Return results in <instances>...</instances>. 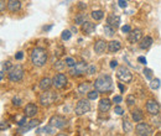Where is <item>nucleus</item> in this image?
<instances>
[{
  "instance_id": "1",
  "label": "nucleus",
  "mask_w": 161,
  "mask_h": 136,
  "mask_svg": "<svg viewBox=\"0 0 161 136\" xmlns=\"http://www.w3.org/2000/svg\"><path fill=\"white\" fill-rule=\"evenodd\" d=\"M31 61L36 67H42L47 61V52L42 47H36L31 53Z\"/></svg>"
},
{
  "instance_id": "2",
  "label": "nucleus",
  "mask_w": 161,
  "mask_h": 136,
  "mask_svg": "<svg viewBox=\"0 0 161 136\" xmlns=\"http://www.w3.org/2000/svg\"><path fill=\"white\" fill-rule=\"evenodd\" d=\"M94 88L98 92H109L112 89V79L109 76L99 77L94 82Z\"/></svg>"
},
{
  "instance_id": "3",
  "label": "nucleus",
  "mask_w": 161,
  "mask_h": 136,
  "mask_svg": "<svg viewBox=\"0 0 161 136\" xmlns=\"http://www.w3.org/2000/svg\"><path fill=\"white\" fill-rule=\"evenodd\" d=\"M57 99V94L55 92H51V90H43V93L41 94L40 97V103L43 106H50L51 104L55 103V100Z\"/></svg>"
},
{
  "instance_id": "4",
  "label": "nucleus",
  "mask_w": 161,
  "mask_h": 136,
  "mask_svg": "<svg viewBox=\"0 0 161 136\" xmlns=\"http://www.w3.org/2000/svg\"><path fill=\"white\" fill-rule=\"evenodd\" d=\"M24 78V69L21 68L20 66H16V67H13L10 71H9V79L11 82H19Z\"/></svg>"
},
{
  "instance_id": "5",
  "label": "nucleus",
  "mask_w": 161,
  "mask_h": 136,
  "mask_svg": "<svg viewBox=\"0 0 161 136\" xmlns=\"http://www.w3.org/2000/svg\"><path fill=\"white\" fill-rule=\"evenodd\" d=\"M135 130H136V135H139V136L153 135V129H151V126H150L149 124H146V122H139V124L136 125Z\"/></svg>"
},
{
  "instance_id": "6",
  "label": "nucleus",
  "mask_w": 161,
  "mask_h": 136,
  "mask_svg": "<svg viewBox=\"0 0 161 136\" xmlns=\"http://www.w3.org/2000/svg\"><path fill=\"white\" fill-rule=\"evenodd\" d=\"M89 110H91V103H89V100H84V99L80 100L77 103L76 109H75V112H76L77 115H83V114L88 113Z\"/></svg>"
},
{
  "instance_id": "7",
  "label": "nucleus",
  "mask_w": 161,
  "mask_h": 136,
  "mask_svg": "<svg viewBox=\"0 0 161 136\" xmlns=\"http://www.w3.org/2000/svg\"><path fill=\"white\" fill-rule=\"evenodd\" d=\"M67 121L63 117H60V115H55L50 119V125L56 128V129H63L66 126Z\"/></svg>"
},
{
  "instance_id": "8",
  "label": "nucleus",
  "mask_w": 161,
  "mask_h": 136,
  "mask_svg": "<svg viewBox=\"0 0 161 136\" xmlns=\"http://www.w3.org/2000/svg\"><path fill=\"white\" fill-rule=\"evenodd\" d=\"M86 72H88V64L84 63V62H80V63H76L75 68L71 69L69 73L75 77V76H80V74H83V73H86Z\"/></svg>"
},
{
  "instance_id": "9",
  "label": "nucleus",
  "mask_w": 161,
  "mask_h": 136,
  "mask_svg": "<svg viewBox=\"0 0 161 136\" xmlns=\"http://www.w3.org/2000/svg\"><path fill=\"white\" fill-rule=\"evenodd\" d=\"M118 77H119V79L123 80V82L129 83V82H131V79H133V74H131V72H130L126 67H120V68L118 69Z\"/></svg>"
},
{
  "instance_id": "10",
  "label": "nucleus",
  "mask_w": 161,
  "mask_h": 136,
  "mask_svg": "<svg viewBox=\"0 0 161 136\" xmlns=\"http://www.w3.org/2000/svg\"><path fill=\"white\" fill-rule=\"evenodd\" d=\"M52 83H53V87H55V88L61 89V88H63V87L67 84V77H66L63 73H58V74H56V76L53 77Z\"/></svg>"
},
{
  "instance_id": "11",
  "label": "nucleus",
  "mask_w": 161,
  "mask_h": 136,
  "mask_svg": "<svg viewBox=\"0 0 161 136\" xmlns=\"http://www.w3.org/2000/svg\"><path fill=\"white\" fill-rule=\"evenodd\" d=\"M146 110H147V113L151 114V115H158V114L160 113V105H159V103L155 101V100H149V101L146 103Z\"/></svg>"
},
{
  "instance_id": "12",
  "label": "nucleus",
  "mask_w": 161,
  "mask_h": 136,
  "mask_svg": "<svg viewBox=\"0 0 161 136\" xmlns=\"http://www.w3.org/2000/svg\"><path fill=\"white\" fill-rule=\"evenodd\" d=\"M24 112H25V115H26L27 117H32L37 114L39 108L36 106V104L30 103V104H27V105L25 106V110H24Z\"/></svg>"
},
{
  "instance_id": "13",
  "label": "nucleus",
  "mask_w": 161,
  "mask_h": 136,
  "mask_svg": "<svg viewBox=\"0 0 161 136\" xmlns=\"http://www.w3.org/2000/svg\"><path fill=\"white\" fill-rule=\"evenodd\" d=\"M107 48H108V45H107V42L103 41V40H98V41L94 43V51H96L97 55L104 53Z\"/></svg>"
},
{
  "instance_id": "14",
  "label": "nucleus",
  "mask_w": 161,
  "mask_h": 136,
  "mask_svg": "<svg viewBox=\"0 0 161 136\" xmlns=\"http://www.w3.org/2000/svg\"><path fill=\"white\" fill-rule=\"evenodd\" d=\"M141 36H142V31L140 29H135V30L129 32V41L131 43H135V42H138L141 39Z\"/></svg>"
},
{
  "instance_id": "15",
  "label": "nucleus",
  "mask_w": 161,
  "mask_h": 136,
  "mask_svg": "<svg viewBox=\"0 0 161 136\" xmlns=\"http://www.w3.org/2000/svg\"><path fill=\"white\" fill-rule=\"evenodd\" d=\"M20 8H21L20 0H9L8 1V9H9V11L16 13V11L20 10Z\"/></svg>"
},
{
  "instance_id": "16",
  "label": "nucleus",
  "mask_w": 161,
  "mask_h": 136,
  "mask_svg": "<svg viewBox=\"0 0 161 136\" xmlns=\"http://www.w3.org/2000/svg\"><path fill=\"white\" fill-rule=\"evenodd\" d=\"M110 108H112V103H110V100H109L108 98L102 99L101 103H99V110H101L102 113H107Z\"/></svg>"
},
{
  "instance_id": "17",
  "label": "nucleus",
  "mask_w": 161,
  "mask_h": 136,
  "mask_svg": "<svg viewBox=\"0 0 161 136\" xmlns=\"http://www.w3.org/2000/svg\"><path fill=\"white\" fill-rule=\"evenodd\" d=\"M107 22H108V25H110L112 27L118 29L119 25H120V18H119V16H115V15H110V16H108Z\"/></svg>"
},
{
  "instance_id": "18",
  "label": "nucleus",
  "mask_w": 161,
  "mask_h": 136,
  "mask_svg": "<svg viewBox=\"0 0 161 136\" xmlns=\"http://www.w3.org/2000/svg\"><path fill=\"white\" fill-rule=\"evenodd\" d=\"M121 48V45L119 41H110L108 43V51L110 53H114V52H118Z\"/></svg>"
},
{
  "instance_id": "19",
  "label": "nucleus",
  "mask_w": 161,
  "mask_h": 136,
  "mask_svg": "<svg viewBox=\"0 0 161 136\" xmlns=\"http://www.w3.org/2000/svg\"><path fill=\"white\" fill-rule=\"evenodd\" d=\"M89 89H91V83L89 82H83V83H80V85H78V88H77V90H78V93L80 94H88L89 93Z\"/></svg>"
},
{
  "instance_id": "20",
  "label": "nucleus",
  "mask_w": 161,
  "mask_h": 136,
  "mask_svg": "<svg viewBox=\"0 0 161 136\" xmlns=\"http://www.w3.org/2000/svg\"><path fill=\"white\" fill-rule=\"evenodd\" d=\"M82 30L86 32V34H92L94 30H96V24H92V22H83L82 24Z\"/></svg>"
},
{
  "instance_id": "21",
  "label": "nucleus",
  "mask_w": 161,
  "mask_h": 136,
  "mask_svg": "<svg viewBox=\"0 0 161 136\" xmlns=\"http://www.w3.org/2000/svg\"><path fill=\"white\" fill-rule=\"evenodd\" d=\"M51 85H53V83H52V80L50 79V78H42L40 82V88L42 90H47V89H50V87Z\"/></svg>"
},
{
  "instance_id": "22",
  "label": "nucleus",
  "mask_w": 161,
  "mask_h": 136,
  "mask_svg": "<svg viewBox=\"0 0 161 136\" xmlns=\"http://www.w3.org/2000/svg\"><path fill=\"white\" fill-rule=\"evenodd\" d=\"M131 117H133V120L135 122H140L141 120L144 119V114H142V112L140 109H135V110L131 112Z\"/></svg>"
},
{
  "instance_id": "23",
  "label": "nucleus",
  "mask_w": 161,
  "mask_h": 136,
  "mask_svg": "<svg viewBox=\"0 0 161 136\" xmlns=\"http://www.w3.org/2000/svg\"><path fill=\"white\" fill-rule=\"evenodd\" d=\"M39 124H40V120H31V121L29 122V125H27V126H24L22 129H20V130H19V133H20V134H24V133L29 131L30 129H32V128L37 126Z\"/></svg>"
},
{
  "instance_id": "24",
  "label": "nucleus",
  "mask_w": 161,
  "mask_h": 136,
  "mask_svg": "<svg viewBox=\"0 0 161 136\" xmlns=\"http://www.w3.org/2000/svg\"><path fill=\"white\" fill-rule=\"evenodd\" d=\"M151 45H153V39H151L150 36H145L144 39L141 40L140 48H142V50H145V48H149Z\"/></svg>"
},
{
  "instance_id": "25",
  "label": "nucleus",
  "mask_w": 161,
  "mask_h": 136,
  "mask_svg": "<svg viewBox=\"0 0 161 136\" xmlns=\"http://www.w3.org/2000/svg\"><path fill=\"white\" fill-rule=\"evenodd\" d=\"M36 134H46V135H53L55 134V131H53V129L51 128V125L50 126H45V128H42L41 130H37L36 131Z\"/></svg>"
},
{
  "instance_id": "26",
  "label": "nucleus",
  "mask_w": 161,
  "mask_h": 136,
  "mask_svg": "<svg viewBox=\"0 0 161 136\" xmlns=\"http://www.w3.org/2000/svg\"><path fill=\"white\" fill-rule=\"evenodd\" d=\"M92 18L94 20H102L103 18H104V13L102 11V10H96V11H93L92 13Z\"/></svg>"
},
{
  "instance_id": "27",
  "label": "nucleus",
  "mask_w": 161,
  "mask_h": 136,
  "mask_svg": "<svg viewBox=\"0 0 161 136\" xmlns=\"http://www.w3.org/2000/svg\"><path fill=\"white\" fill-rule=\"evenodd\" d=\"M123 128H124L125 133H131L133 131V126H131V124L128 120H124L123 121Z\"/></svg>"
},
{
  "instance_id": "28",
  "label": "nucleus",
  "mask_w": 161,
  "mask_h": 136,
  "mask_svg": "<svg viewBox=\"0 0 161 136\" xmlns=\"http://www.w3.org/2000/svg\"><path fill=\"white\" fill-rule=\"evenodd\" d=\"M104 32L108 35V36H113L114 35V27H112L110 25H107L104 27Z\"/></svg>"
},
{
  "instance_id": "29",
  "label": "nucleus",
  "mask_w": 161,
  "mask_h": 136,
  "mask_svg": "<svg viewBox=\"0 0 161 136\" xmlns=\"http://www.w3.org/2000/svg\"><path fill=\"white\" fill-rule=\"evenodd\" d=\"M150 87L153 88V89H159L160 88V79H153L151 80V83H150Z\"/></svg>"
},
{
  "instance_id": "30",
  "label": "nucleus",
  "mask_w": 161,
  "mask_h": 136,
  "mask_svg": "<svg viewBox=\"0 0 161 136\" xmlns=\"http://www.w3.org/2000/svg\"><path fill=\"white\" fill-rule=\"evenodd\" d=\"M71 35H72V34H71V31L64 30V31L62 32V36H61V37H62V40H63V41H67V40L71 39Z\"/></svg>"
},
{
  "instance_id": "31",
  "label": "nucleus",
  "mask_w": 161,
  "mask_h": 136,
  "mask_svg": "<svg viewBox=\"0 0 161 136\" xmlns=\"http://www.w3.org/2000/svg\"><path fill=\"white\" fill-rule=\"evenodd\" d=\"M97 98H98V90H97V89L88 93V99H89V100H94V99H97Z\"/></svg>"
},
{
  "instance_id": "32",
  "label": "nucleus",
  "mask_w": 161,
  "mask_h": 136,
  "mask_svg": "<svg viewBox=\"0 0 161 136\" xmlns=\"http://www.w3.org/2000/svg\"><path fill=\"white\" fill-rule=\"evenodd\" d=\"M64 63H66L68 67H75V66H76V61L73 58H71V57H67L66 61H64Z\"/></svg>"
},
{
  "instance_id": "33",
  "label": "nucleus",
  "mask_w": 161,
  "mask_h": 136,
  "mask_svg": "<svg viewBox=\"0 0 161 136\" xmlns=\"http://www.w3.org/2000/svg\"><path fill=\"white\" fill-rule=\"evenodd\" d=\"M11 68H13V67H11V63H10L9 61H6V62H4V63H3V68H1V71H4V72H5V69H6V71H10Z\"/></svg>"
},
{
  "instance_id": "34",
  "label": "nucleus",
  "mask_w": 161,
  "mask_h": 136,
  "mask_svg": "<svg viewBox=\"0 0 161 136\" xmlns=\"http://www.w3.org/2000/svg\"><path fill=\"white\" fill-rule=\"evenodd\" d=\"M158 115H159V114H158ZM158 115H156V119H155V117L151 119V122H153L155 126H161V117H159Z\"/></svg>"
},
{
  "instance_id": "35",
  "label": "nucleus",
  "mask_w": 161,
  "mask_h": 136,
  "mask_svg": "<svg viewBox=\"0 0 161 136\" xmlns=\"http://www.w3.org/2000/svg\"><path fill=\"white\" fill-rule=\"evenodd\" d=\"M126 103H128L129 106L133 105V104L135 103V97H134V95H129V97L126 98Z\"/></svg>"
},
{
  "instance_id": "36",
  "label": "nucleus",
  "mask_w": 161,
  "mask_h": 136,
  "mask_svg": "<svg viewBox=\"0 0 161 136\" xmlns=\"http://www.w3.org/2000/svg\"><path fill=\"white\" fill-rule=\"evenodd\" d=\"M151 73H153V72H151L150 69H147V68L144 69V74H145V77L147 78V79H151V78H153V74H151Z\"/></svg>"
},
{
  "instance_id": "37",
  "label": "nucleus",
  "mask_w": 161,
  "mask_h": 136,
  "mask_svg": "<svg viewBox=\"0 0 161 136\" xmlns=\"http://www.w3.org/2000/svg\"><path fill=\"white\" fill-rule=\"evenodd\" d=\"M75 21H76V24H80V25H82V24L84 22V16L80 14V15H78V16L76 18V20H75Z\"/></svg>"
},
{
  "instance_id": "38",
  "label": "nucleus",
  "mask_w": 161,
  "mask_h": 136,
  "mask_svg": "<svg viewBox=\"0 0 161 136\" xmlns=\"http://www.w3.org/2000/svg\"><path fill=\"white\" fill-rule=\"evenodd\" d=\"M121 31H123L124 34H128V32H130V31H131V29H130V26L125 25V26H123V27H121Z\"/></svg>"
},
{
  "instance_id": "39",
  "label": "nucleus",
  "mask_w": 161,
  "mask_h": 136,
  "mask_svg": "<svg viewBox=\"0 0 161 136\" xmlns=\"http://www.w3.org/2000/svg\"><path fill=\"white\" fill-rule=\"evenodd\" d=\"M114 112H115V114H118V115H121L124 110H123V108H121V106H115Z\"/></svg>"
},
{
  "instance_id": "40",
  "label": "nucleus",
  "mask_w": 161,
  "mask_h": 136,
  "mask_svg": "<svg viewBox=\"0 0 161 136\" xmlns=\"http://www.w3.org/2000/svg\"><path fill=\"white\" fill-rule=\"evenodd\" d=\"M13 104L16 105V106H19L21 104V99L20 98H14V99H13Z\"/></svg>"
},
{
  "instance_id": "41",
  "label": "nucleus",
  "mask_w": 161,
  "mask_h": 136,
  "mask_svg": "<svg viewBox=\"0 0 161 136\" xmlns=\"http://www.w3.org/2000/svg\"><path fill=\"white\" fill-rule=\"evenodd\" d=\"M15 58L18 59V61H21V59L24 58V53H22V52H18V53L15 55Z\"/></svg>"
},
{
  "instance_id": "42",
  "label": "nucleus",
  "mask_w": 161,
  "mask_h": 136,
  "mask_svg": "<svg viewBox=\"0 0 161 136\" xmlns=\"http://www.w3.org/2000/svg\"><path fill=\"white\" fill-rule=\"evenodd\" d=\"M121 100H123V98H121L120 95H115V97L113 98V101H114V103H120Z\"/></svg>"
},
{
  "instance_id": "43",
  "label": "nucleus",
  "mask_w": 161,
  "mask_h": 136,
  "mask_svg": "<svg viewBox=\"0 0 161 136\" xmlns=\"http://www.w3.org/2000/svg\"><path fill=\"white\" fill-rule=\"evenodd\" d=\"M94 72H96V67H94V66H91V67L88 68V73H89V74H93Z\"/></svg>"
},
{
  "instance_id": "44",
  "label": "nucleus",
  "mask_w": 161,
  "mask_h": 136,
  "mask_svg": "<svg viewBox=\"0 0 161 136\" xmlns=\"http://www.w3.org/2000/svg\"><path fill=\"white\" fill-rule=\"evenodd\" d=\"M118 4H119L120 8H125V6H126V1H125V0H119Z\"/></svg>"
},
{
  "instance_id": "45",
  "label": "nucleus",
  "mask_w": 161,
  "mask_h": 136,
  "mask_svg": "<svg viewBox=\"0 0 161 136\" xmlns=\"http://www.w3.org/2000/svg\"><path fill=\"white\" fill-rule=\"evenodd\" d=\"M0 4H1V5H0V10H1V13H3V11L5 10V1H4V0H0Z\"/></svg>"
},
{
  "instance_id": "46",
  "label": "nucleus",
  "mask_w": 161,
  "mask_h": 136,
  "mask_svg": "<svg viewBox=\"0 0 161 136\" xmlns=\"http://www.w3.org/2000/svg\"><path fill=\"white\" fill-rule=\"evenodd\" d=\"M117 66H118V62H117L115 59H113V61L110 62V67H112V68H115Z\"/></svg>"
},
{
  "instance_id": "47",
  "label": "nucleus",
  "mask_w": 161,
  "mask_h": 136,
  "mask_svg": "<svg viewBox=\"0 0 161 136\" xmlns=\"http://www.w3.org/2000/svg\"><path fill=\"white\" fill-rule=\"evenodd\" d=\"M138 61H139L140 63H142V64H146V58H145V57H142V56H141V57H139V58H138Z\"/></svg>"
},
{
  "instance_id": "48",
  "label": "nucleus",
  "mask_w": 161,
  "mask_h": 136,
  "mask_svg": "<svg viewBox=\"0 0 161 136\" xmlns=\"http://www.w3.org/2000/svg\"><path fill=\"white\" fill-rule=\"evenodd\" d=\"M61 62H57V63H55V67L57 68V69H62V67H63V64H60Z\"/></svg>"
},
{
  "instance_id": "49",
  "label": "nucleus",
  "mask_w": 161,
  "mask_h": 136,
  "mask_svg": "<svg viewBox=\"0 0 161 136\" xmlns=\"http://www.w3.org/2000/svg\"><path fill=\"white\" fill-rule=\"evenodd\" d=\"M0 126H1V130H5V129L8 128V125H5V122H4V121L0 124Z\"/></svg>"
},
{
  "instance_id": "50",
  "label": "nucleus",
  "mask_w": 161,
  "mask_h": 136,
  "mask_svg": "<svg viewBox=\"0 0 161 136\" xmlns=\"http://www.w3.org/2000/svg\"><path fill=\"white\" fill-rule=\"evenodd\" d=\"M119 88H120L121 92H124V87H123V84H120V85H119Z\"/></svg>"
}]
</instances>
